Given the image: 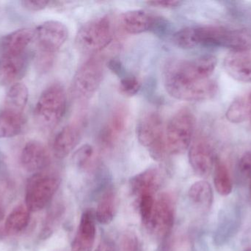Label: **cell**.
<instances>
[{"mask_svg":"<svg viewBox=\"0 0 251 251\" xmlns=\"http://www.w3.org/2000/svg\"><path fill=\"white\" fill-rule=\"evenodd\" d=\"M248 110H249V120L251 125V91L247 97Z\"/></svg>","mask_w":251,"mask_h":251,"instance_id":"37","label":"cell"},{"mask_svg":"<svg viewBox=\"0 0 251 251\" xmlns=\"http://www.w3.org/2000/svg\"><path fill=\"white\" fill-rule=\"evenodd\" d=\"M196 117L188 109L178 110L170 119L165 131L167 153L179 155L190 147L193 139Z\"/></svg>","mask_w":251,"mask_h":251,"instance_id":"3","label":"cell"},{"mask_svg":"<svg viewBox=\"0 0 251 251\" xmlns=\"http://www.w3.org/2000/svg\"><path fill=\"white\" fill-rule=\"evenodd\" d=\"M95 213L91 209L84 211L72 243V251H92L97 236Z\"/></svg>","mask_w":251,"mask_h":251,"instance_id":"15","label":"cell"},{"mask_svg":"<svg viewBox=\"0 0 251 251\" xmlns=\"http://www.w3.org/2000/svg\"><path fill=\"white\" fill-rule=\"evenodd\" d=\"M64 212L65 208L62 205H57L51 211L46 220L45 225L41 233L43 238H47L54 232V228L60 222L62 217L64 215Z\"/></svg>","mask_w":251,"mask_h":251,"instance_id":"29","label":"cell"},{"mask_svg":"<svg viewBox=\"0 0 251 251\" xmlns=\"http://www.w3.org/2000/svg\"><path fill=\"white\" fill-rule=\"evenodd\" d=\"M113 38L111 19L108 16H101L88 21L79 28L76 44L80 51L95 53L107 47Z\"/></svg>","mask_w":251,"mask_h":251,"instance_id":"6","label":"cell"},{"mask_svg":"<svg viewBox=\"0 0 251 251\" xmlns=\"http://www.w3.org/2000/svg\"><path fill=\"white\" fill-rule=\"evenodd\" d=\"M224 68L235 81L251 83V52L231 51L224 58Z\"/></svg>","mask_w":251,"mask_h":251,"instance_id":"18","label":"cell"},{"mask_svg":"<svg viewBox=\"0 0 251 251\" xmlns=\"http://www.w3.org/2000/svg\"><path fill=\"white\" fill-rule=\"evenodd\" d=\"M94 251H116V247L110 239H103Z\"/></svg>","mask_w":251,"mask_h":251,"instance_id":"36","label":"cell"},{"mask_svg":"<svg viewBox=\"0 0 251 251\" xmlns=\"http://www.w3.org/2000/svg\"><path fill=\"white\" fill-rule=\"evenodd\" d=\"M141 85V81L137 77L126 76L122 78L119 88L125 95L134 96L139 92Z\"/></svg>","mask_w":251,"mask_h":251,"instance_id":"31","label":"cell"},{"mask_svg":"<svg viewBox=\"0 0 251 251\" xmlns=\"http://www.w3.org/2000/svg\"><path fill=\"white\" fill-rule=\"evenodd\" d=\"M146 3L152 7L169 9L178 7L181 4V1H177V0H157V1H149Z\"/></svg>","mask_w":251,"mask_h":251,"instance_id":"34","label":"cell"},{"mask_svg":"<svg viewBox=\"0 0 251 251\" xmlns=\"http://www.w3.org/2000/svg\"><path fill=\"white\" fill-rule=\"evenodd\" d=\"M35 36L44 56L51 57L67 41L69 29L59 21H47L37 28Z\"/></svg>","mask_w":251,"mask_h":251,"instance_id":"11","label":"cell"},{"mask_svg":"<svg viewBox=\"0 0 251 251\" xmlns=\"http://www.w3.org/2000/svg\"><path fill=\"white\" fill-rule=\"evenodd\" d=\"M117 195L114 189L109 187L101 195L95 212L96 219L102 225L113 222L117 211Z\"/></svg>","mask_w":251,"mask_h":251,"instance_id":"21","label":"cell"},{"mask_svg":"<svg viewBox=\"0 0 251 251\" xmlns=\"http://www.w3.org/2000/svg\"><path fill=\"white\" fill-rule=\"evenodd\" d=\"M26 54L0 53V84L10 85L19 79L26 66Z\"/></svg>","mask_w":251,"mask_h":251,"instance_id":"19","label":"cell"},{"mask_svg":"<svg viewBox=\"0 0 251 251\" xmlns=\"http://www.w3.org/2000/svg\"><path fill=\"white\" fill-rule=\"evenodd\" d=\"M22 166L28 172H42L50 166L51 158L47 147L38 141L26 143L21 155Z\"/></svg>","mask_w":251,"mask_h":251,"instance_id":"17","label":"cell"},{"mask_svg":"<svg viewBox=\"0 0 251 251\" xmlns=\"http://www.w3.org/2000/svg\"><path fill=\"white\" fill-rule=\"evenodd\" d=\"M188 197L196 207L201 210H209L213 202V191L209 183L199 181L192 184L189 189Z\"/></svg>","mask_w":251,"mask_h":251,"instance_id":"23","label":"cell"},{"mask_svg":"<svg viewBox=\"0 0 251 251\" xmlns=\"http://www.w3.org/2000/svg\"><path fill=\"white\" fill-rule=\"evenodd\" d=\"M66 91L58 83L47 87L40 96L34 114L37 123L45 130L57 126L64 116L66 109Z\"/></svg>","mask_w":251,"mask_h":251,"instance_id":"2","label":"cell"},{"mask_svg":"<svg viewBox=\"0 0 251 251\" xmlns=\"http://www.w3.org/2000/svg\"><path fill=\"white\" fill-rule=\"evenodd\" d=\"M109 68L110 70L113 71L116 75H122L125 72V69H124L123 65L121 63L120 60L117 59H112L109 61L108 63Z\"/></svg>","mask_w":251,"mask_h":251,"instance_id":"35","label":"cell"},{"mask_svg":"<svg viewBox=\"0 0 251 251\" xmlns=\"http://www.w3.org/2000/svg\"><path fill=\"white\" fill-rule=\"evenodd\" d=\"M102 60L91 57L84 62L76 71L72 82V93L76 100L87 101L100 88L104 78Z\"/></svg>","mask_w":251,"mask_h":251,"instance_id":"8","label":"cell"},{"mask_svg":"<svg viewBox=\"0 0 251 251\" xmlns=\"http://www.w3.org/2000/svg\"><path fill=\"white\" fill-rule=\"evenodd\" d=\"M119 251H142L137 236L132 231H126L121 238Z\"/></svg>","mask_w":251,"mask_h":251,"instance_id":"30","label":"cell"},{"mask_svg":"<svg viewBox=\"0 0 251 251\" xmlns=\"http://www.w3.org/2000/svg\"><path fill=\"white\" fill-rule=\"evenodd\" d=\"M129 121V112L125 105L116 106L110 113L99 136L101 148L113 150L125 136Z\"/></svg>","mask_w":251,"mask_h":251,"instance_id":"10","label":"cell"},{"mask_svg":"<svg viewBox=\"0 0 251 251\" xmlns=\"http://www.w3.org/2000/svg\"><path fill=\"white\" fill-rule=\"evenodd\" d=\"M218 64L214 56L192 60H169L163 70V84L170 96L182 101L202 102L216 95L217 86L210 79Z\"/></svg>","mask_w":251,"mask_h":251,"instance_id":"1","label":"cell"},{"mask_svg":"<svg viewBox=\"0 0 251 251\" xmlns=\"http://www.w3.org/2000/svg\"><path fill=\"white\" fill-rule=\"evenodd\" d=\"M245 251H251V249H248V250H246Z\"/></svg>","mask_w":251,"mask_h":251,"instance_id":"40","label":"cell"},{"mask_svg":"<svg viewBox=\"0 0 251 251\" xmlns=\"http://www.w3.org/2000/svg\"><path fill=\"white\" fill-rule=\"evenodd\" d=\"M35 37L31 29H19L6 35L0 44V53L26 54V49Z\"/></svg>","mask_w":251,"mask_h":251,"instance_id":"20","label":"cell"},{"mask_svg":"<svg viewBox=\"0 0 251 251\" xmlns=\"http://www.w3.org/2000/svg\"><path fill=\"white\" fill-rule=\"evenodd\" d=\"M26 206H16L9 214L4 223V231L9 235H14L25 231L29 225L30 215Z\"/></svg>","mask_w":251,"mask_h":251,"instance_id":"25","label":"cell"},{"mask_svg":"<svg viewBox=\"0 0 251 251\" xmlns=\"http://www.w3.org/2000/svg\"><path fill=\"white\" fill-rule=\"evenodd\" d=\"M162 181L163 174L159 167L148 168L131 178L130 190L136 198L143 195H156Z\"/></svg>","mask_w":251,"mask_h":251,"instance_id":"16","label":"cell"},{"mask_svg":"<svg viewBox=\"0 0 251 251\" xmlns=\"http://www.w3.org/2000/svg\"><path fill=\"white\" fill-rule=\"evenodd\" d=\"M4 210L3 208L2 205L0 203V221H2L4 219Z\"/></svg>","mask_w":251,"mask_h":251,"instance_id":"38","label":"cell"},{"mask_svg":"<svg viewBox=\"0 0 251 251\" xmlns=\"http://www.w3.org/2000/svg\"><path fill=\"white\" fill-rule=\"evenodd\" d=\"M60 184L58 175L50 172L35 173L28 180L26 187L25 206L29 212L44 209L52 200Z\"/></svg>","mask_w":251,"mask_h":251,"instance_id":"7","label":"cell"},{"mask_svg":"<svg viewBox=\"0 0 251 251\" xmlns=\"http://www.w3.org/2000/svg\"><path fill=\"white\" fill-rule=\"evenodd\" d=\"M176 212V199L172 193H163L156 197L154 209L147 228L160 240L169 237Z\"/></svg>","mask_w":251,"mask_h":251,"instance_id":"9","label":"cell"},{"mask_svg":"<svg viewBox=\"0 0 251 251\" xmlns=\"http://www.w3.org/2000/svg\"><path fill=\"white\" fill-rule=\"evenodd\" d=\"M28 97L27 87L24 84L16 83L10 87L6 94L3 109L23 113L27 104Z\"/></svg>","mask_w":251,"mask_h":251,"instance_id":"24","label":"cell"},{"mask_svg":"<svg viewBox=\"0 0 251 251\" xmlns=\"http://www.w3.org/2000/svg\"><path fill=\"white\" fill-rule=\"evenodd\" d=\"M50 4L47 0H26L22 1V4L24 7L31 11H38L46 8Z\"/></svg>","mask_w":251,"mask_h":251,"instance_id":"33","label":"cell"},{"mask_svg":"<svg viewBox=\"0 0 251 251\" xmlns=\"http://www.w3.org/2000/svg\"><path fill=\"white\" fill-rule=\"evenodd\" d=\"M227 28L204 25L188 27L177 31L173 35V42L184 50L203 47H225Z\"/></svg>","mask_w":251,"mask_h":251,"instance_id":"4","label":"cell"},{"mask_svg":"<svg viewBox=\"0 0 251 251\" xmlns=\"http://www.w3.org/2000/svg\"><path fill=\"white\" fill-rule=\"evenodd\" d=\"M189 162L192 169L200 177H207L215 166L213 147L207 137L198 135L189 147Z\"/></svg>","mask_w":251,"mask_h":251,"instance_id":"12","label":"cell"},{"mask_svg":"<svg viewBox=\"0 0 251 251\" xmlns=\"http://www.w3.org/2000/svg\"><path fill=\"white\" fill-rule=\"evenodd\" d=\"M74 162L81 170H88L95 165V150L91 144L81 146L74 155Z\"/></svg>","mask_w":251,"mask_h":251,"instance_id":"28","label":"cell"},{"mask_svg":"<svg viewBox=\"0 0 251 251\" xmlns=\"http://www.w3.org/2000/svg\"><path fill=\"white\" fill-rule=\"evenodd\" d=\"M214 167V184L215 190L221 195H228L232 192L233 182L226 165L218 159L215 160Z\"/></svg>","mask_w":251,"mask_h":251,"instance_id":"26","label":"cell"},{"mask_svg":"<svg viewBox=\"0 0 251 251\" xmlns=\"http://www.w3.org/2000/svg\"><path fill=\"white\" fill-rule=\"evenodd\" d=\"M82 119L68 124L57 134L53 141V153L57 159H64L78 145L83 133Z\"/></svg>","mask_w":251,"mask_h":251,"instance_id":"13","label":"cell"},{"mask_svg":"<svg viewBox=\"0 0 251 251\" xmlns=\"http://www.w3.org/2000/svg\"><path fill=\"white\" fill-rule=\"evenodd\" d=\"M226 117L233 124L242 123L249 119L247 97H239L233 100L227 109Z\"/></svg>","mask_w":251,"mask_h":251,"instance_id":"27","label":"cell"},{"mask_svg":"<svg viewBox=\"0 0 251 251\" xmlns=\"http://www.w3.org/2000/svg\"><path fill=\"white\" fill-rule=\"evenodd\" d=\"M250 193L251 195V178H250Z\"/></svg>","mask_w":251,"mask_h":251,"instance_id":"39","label":"cell"},{"mask_svg":"<svg viewBox=\"0 0 251 251\" xmlns=\"http://www.w3.org/2000/svg\"><path fill=\"white\" fill-rule=\"evenodd\" d=\"M25 125L23 113L2 109L0 112V139L11 138L22 133Z\"/></svg>","mask_w":251,"mask_h":251,"instance_id":"22","label":"cell"},{"mask_svg":"<svg viewBox=\"0 0 251 251\" xmlns=\"http://www.w3.org/2000/svg\"><path fill=\"white\" fill-rule=\"evenodd\" d=\"M239 170L243 176L251 178V151H248L240 158L238 164Z\"/></svg>","mask_w":251,"mask_h":251,"instance_id":"32","label":"cell"},{"mask_svg":"<svg viewBox=\"0 0 251 251\" xmlns=\"http://www.w3.org/2000/svg\"><path fill=\"white\" fill-rule=\"evenodd\" d=\"M136 134L139 142L148 149L153 159L162 160L168 154L163 121L157 112L150 111L143 115L137 124Z\"/></svg>","mask_w":251,"mask_h":251,"instance_id":"5","label":"cell"},{"mask_svg":"<svg viewBox=\"0 0 251 251\" xmlns=\"http://www.w3.org/2000/svg\"><path fill=\"white\" fill-rule=\"evenodd\" d=\"M161 18V16H155L145 10H130L121 16V26L126 32L131 35L149 31L154 33Z\"/></svg>","mask_w":251,"mask_h":251,"instance_id":"14","label":"cell"}]
</instances>
